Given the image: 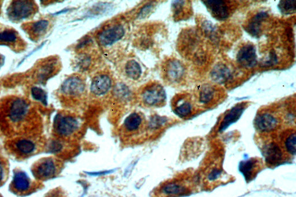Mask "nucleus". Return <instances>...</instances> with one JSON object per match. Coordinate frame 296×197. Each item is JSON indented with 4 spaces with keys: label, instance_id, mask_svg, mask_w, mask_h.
<instances>
[{
    "label": "nucleus",
    "instance_id": "obj_28",
    "mask_svg": "<svg viewBox=\"0 0 296 197\" xmlns=\"http://www.w3.org/2000/svg\"><path fill=\"white\" fill-rule=\"evenodd\" d=\"M16 148L22 154H30L35 149L34 143L26 139L20 140L16 143Z\"/></svg>",
    "mask_w": 296,
    "mask_h": 197
},
{
    "label": "nucleus",
    "instance_id": "obj_36",
    "mask_svg": "<svg viewBox=\"0 0 296 197\" xmlns=\"http://www.w3.org/2000/svg\"><path fill=\"white\" fill-rule=\"evenodd\" d=\"M222 172L219 169H215L212 170L208 176V179L209 181L214 182L215 180L218 179L221 175Z\"/></svg>",
    "mask_w": 296,
    "mask_h": 197
},
{
    "label": "nucleus",
    "instance_id": "obj_23",
    "mask_svg": "<svg viewBox=\"0 0 296 197\" xmlns=\"http://www.w3.org/2000/svg\"><path fill=\"white\" fill-rule=\"evenodd\" d=\"M142 124V118L141 115L137 113H133L125 119L123 126L127 133H134L141 128Z\"/></svg>",
    "mask_w": 296,
    "mask_h": 197
},
{
    "label": "nucleus",
    "instance_id": "obj_31",
    "mask_svg": "<svg viewBox=\"0 0 296 197\" xmlns=\"http://www.w3.org/2000/svg\"><path fill=\"white\" fill-rule=\"evenodd\" d=\"M286 149L288 153L294 155L296 153V135L294 133L291 134L286 139L285 142Z\"/></svg>",
    "mask_w": 296,
    "mask_h": 197
},
{
    "label": "nucleus",
    "instance_id": "obj_19",
    "mask_svg": "<svg viewBox=\"0 0 296 197\" xmlns=\"http://www.w3.org/2000/svg\"><path fill=\"white\" fill-rule=\"evenodd\" d=\"M190 191L189 187L183 182H169L162 187L160 193L164 196L174 197L182 196Z\"/></svg>",
    "mask_w": 296,
    "mask_h": 197
},
{
    "label": "nucleus",
    "instance_id": "obj_38",
    "mask_svg": "<svg viewBox=\"0 0 296 197\" xmlns=\"http://www.w3.org/2000/svg\"><path fill=\"white\" fill-rule=\"evenodd\" d=\"M114 170L96 172H86V174L91 176H100L112 173Z\"/></svg>",
    "mask_w": 296,
    "mask_h": 197
},
{
    "label": "nucleus",
    "instance_id": "obj_15",
    "mask_svg": "<svg viewBox=\"0 0 296 197\" xmlns=\"http://www.w3.org/2000/svg\"><path fill=\"white\" fill-rule=\"evenodd\" d=\"M49 22L47 20H41L39 21L27 23L23 25V29L32 40H39L44 36L48 30Z\"/></svg>",
    "mask_w": 296,
    "mask_h": 197
},
{
    "label": "nucleus",
    "instance_id": "obj_21",
    "mask_svg": "<svg viewBox=\"0 0 296 197\" xmlns=\"http://www.w3.org/2000/svg\"><path fill=\"white\" fill-rule=\"evenodd\" d=\"M56 167L52 159H47L39 164L35 174L40 179H48L53 177L56 174Z\"/></svg>",
    "mask_w": 296,
    "mask_h": 197
},
{
    "label": "nucleus",
    "instance_id": "obj_37",
    "mask_svg": "<svg viewBox=\"0 0 296 197\" xmlns=\"http://www.w3.org/2000/svg\"><path fill=\"white\" fill-rule=\"evenodd\" d=\"M61 149H62V146H61L59 142H53L51 143L50 149H50L52 153H56V152L61 150Z\"/></svg>",
    "mask_w": 296,
    "mask_h": 197
},
{
    "label": "nucleus",
    "instance_id": "obj_35",
    "mask_svg": "<svg viewBox=\"0 0 296 197\" xmlns=\"http://www.w3.org/2000/svg\"><path fill=\"white\" fill-rule=\"evenodd\" d=\"M154 6L152 4H147L144 7H143L140 12L139 13L138 17L139 18H144L150 13L153 10Z\"/></svg>",
    "mask_w": 296,
    "mask_h": 197
},
{
    "label": "nucleus",
    "instance_id": "obj_4",
    "mask_svg": "<svg viewBox=\"0 0 296 197\" xmlns=\"http://www.w3.org/2000/svg\"><path fill=\"white\" fill-rule=\"evenodd\" d=\"M55 132L61 137L71 136L79 129L80 122L77 119L69 115L58 114L53 124Z\"/></svg>",
    "mask_w": 296,
    "mask_h": 197
},
{
    "label": "nucleus",
    "instance_id": "obj_10",
    "mask_svg": "<svg viewBox=\"0 0 296 197\" xmlns=\"http://www.w3.org/2000/svg\"><path fill=\"white\" fill-rule=\"evenodd\" d=\"M213 18L219 21H224L229 17V8L224 1L204 0L201 2Z\"/></svg>",
    "mask_w": 296,
    "mask_h": 197
},
{
    "label": "nucleus",
    "instance_id": "obj_5",
    "mask_svg": "<svg viewBox=\"0 0 296 197\" xmlns=\"http://www.w3.org/2000/svg\"><path fill=\"white\" fill-rule=\"evenodd\" d=\"M164 79L171 83H178L183 79L185 67L181 61L176 59L167 60L162 68Z\"/></svg>",
    "mask_w": 296,
    "mask_h": 197
},
{
    "label": "nucleus",
    "instance_id": "obj_30",
    "mask_svg": "<svg viewBox=\"0 0 296 197\" xmlns=\"http://www.w3.org/2000/svg\"><path fill=\"white\" fill-rule=\"evenodd\" d=\"M31 95L34 100L41 102L45 106H47V94L42 88L36 87H32L31 88Z\"/></svg>",
    "mask_w": 296,
    "mask_h": 197
},
{
    "label": "nucleus",
    "instance_id": "obj_26",
    "mask_svg": "<svg viewBox=\"0 0 296 197\" xmlns=\"http://www.w3.org/2000/svg\"><path fill=\"white\" fill-rule=\"evenodd\" d=\"M215 90L209 85H204L199 92V101L201 104H208L214 98Z\"/></svg>",
    "mask_w": 296,
    "mask_h": 197
},
{
    "label": "nucleus",
    "instance_id": "obj_14",
    "mask_svg": "<svg viewBox=\"0 0 296 197\" xmlns=\"http://www.w3.org/2000/svg\"><path fill=\"white\" fill-rule=\"evenodd\" d=\"M269 14L267 12L261 11L253 16L244 28L248 34L254 38H258L262 31L263 23L269 18Z\"/></svg>",
    "mask_w": 296,
    "mask_h": 197
},
{
    "label": "nucleus",
    "instance_id": "obj_17",
    "mask_svg": "<svg viewBox=\"0 0 296 197\" xmlns=\"http://www.w3.org/2000/svg\"><path fill=\"white\" fill-rule=\"evenodd\" d=\"M259 168H260L259 160L251 158L241 161L240 163L239 169L241 173L244 176L246 181L248 182L255 178Z\"/></svg>",
    "mask_w": 296,
    "mask_h": 197
},
{
    "label": "nucleus",
    "instance_id": "obj_39",
    "mask_svg": "<svg viewBox=\"0 0 296 197\" xmlns=\"http://www.w3.org/2000/svg\"><path fill=\"white\" fill-rule=\"evenodd\" d=\"M3 178V168L0 163V182H2V180Z\"/></svg>",
    "mask_w": 296,
    "mask_h": 197
},
{
    "label": "nucleus",
    "instance_id": "obj_22",
    "mask_svg": "<svg viewBox=\"0 0 296 197\" xmlns=\"http://www.w3.org/2000/svg\"><path fill=\"white\" fill-rule=\"evenodd\" d=\"M192 109L191 103L184 97L176 98L173 104V112L180 118H184L190 116Z\"/></svg>",
    "mask_w": 296,
    "mask_h": 197
},
{
    "label": "nucleus",
    "instance_id": "obj_7",
    "mask_svg": "<svg viewBox=\"0 0 296 197\" xmlns=\"http://www.w3.org/2000/svg\"><path fill=\"white\" fill-rule=\"evenodd\" d=\"M59 63L55 57L47 59L40 63L34 72L35 79L40 83H45L58 71Z\"/></svg>",
    "mask_w": 296,
    "mask_h": 197
},
{
    "label": "nucleus",
    "instance_id": "obj_29",
    "mask_svg": "<svg viewBox=\"0 0 296 197\" xmlns=\"http://www.w3.org/2000/svg\"><path fill=\"white\" fill-rule=\"evenodd\" d=\"M295 1H281L278 8L283 15L293 14L295 12Z\"/></svg>",
    "mask_w": 296,
    "mask_h": 197
},
{
    "label": "nucleus",
    "instance_id": "obj_12",
    "mask_svg": "<svg viewBox=\"0 0 296 197\" xmlns=\"http://www.w3.org/2000/svg\"><path fill=\"white\" fill-rule=\"evenodd\" d=\"M246 103L242 102L233 107L226 114L220 123L219 132H224L229 127L236 122L243 114L246 108Z\"/></svg>",
    "mask_w": 296,
    "mask_h": 197
},
{
    "label": "nucleus",
    "instance_id": "obj_32",
    "mask_svg": "<svg viewBox=\"0 0 296 197\" xmlns=\"http://www.w3.org/2000/svg\"><path fill=\"white\" fill-rule=\"evenodd\" d=\"M167 121V118L165 117H161L155 115L152 117L149 123V127L151 129H156L160 128Z\"/></svg>",
    "mask_w": 296,
    "mask_h": 197
},
{
    "label": "nucleus",
    "instance_id": "obj_33",
    "mask_svg": "<svg viewBox=\"0 0 296 197\" xmlns=\"http://www.w3.org/2000/svg\"><path fill=\"white\" fill-rule=\"evenodd\" d=\"M278 62V56L276 52L272 50L270 52L269 56L262 62V67H270L277 64Z\"/></svg>",
    "mask_w": 296,
    "mask_h": 197
},
{
    "label": "nucleus",
    "instance_id": "obj_6",
    "mask_svg": "<svg viewBox=\"0 0 296 197\" xmlns=\"http://www.w3.org/2000/svg\"><path fill=\"white\" fill-rule=\"evenodd\" d=\"M125 34L124 27L122 24H117L106 28L97 35L98 43L102 46H110L121 40Z\"/></svg>",
    "mask_w": 296,
    "mask_h": 197
},
{
    "label": "nucleus",
    "instance_id": "obj_27",
    "mask_svg": "<svg viewBox=\"0 0 296 197\" xmlns=\"http://www.w3.org/2000/svg\"><path fill=\"white\" fill-rule=\"evenodd\" d=\"M203 30L209 39L212 41L217 40V28L211 21L205 20L201 25Z\"/></svg>",
    "mask_w": 296,
    "mask_h": 197
},
{
    "label": "nucleus",
    "instance_id": "obj_2",
    "mask_svg": "<svg viewBox=\"0 0 296 197\" xmlns=\"http://www.w3.org/2000/svg\"><path fill=\"white\" fill-rule=\"evenodd\" d=\"M142 101L146 106L159 107L165 103L167 95L161 84L152 83L147 84L141 92Z\"/></svg>",
    "mask_w": 296,
    "mask_h": 197
},
{
    "label": "nucleus",
    "instance_id": "obj_34",
    "mask_svg": "<svg viewBox=\"0 0 296 197\" xmlns=\"http://www.w3.org/2000/svg\"><path fill=\"white\" fill-rule=\"evenodd\" d=\"M184 3L185 2L184 1H174L172 2V7L174 11L175 18L178 17L183 12Z\"/></svg>",
    "mask_w": 296,
    "mask_h": 197
},
{
    "label": "nucleus",
    "instance_id": "obj_8",
    "mask_svg": "<svg viewBox=\"0 0 296 197\" xmlns=\"http://www.w3.org/2000/svg\"><path fill=\"white\" fill-rule=\"evenodd\" d=\"M0 45L7 46L16 52L24 50L26 44L14 28L6 27L0 30Z\"/></svg>",
    "mask_w": 296,
    "mask_h": 197
},
{
    "label": "nucleus",
    "instance_id": "obj_16",
    "mask_svg": "<svg viewBox=\"0 0 296 197\" xmlns=\"http://www.w3.org/2000/svg\"><path fill=\"white\" fill-rule=\"evenodd\" d=\"M112 85V81L108 75H99L94 77L92 81L90 90L94 95L101 96L107 93Z\"/></svg>",
    "mask_w": 296,
    "mask_h": 197
},
{
    "label": "nucleus",
    "instance_id": "obj_40",
    "mask_svg": "<svg viewBox=\"0 0 296 197\" xmlns=\"http://www.w3.org/2000/svg\"><path fill=\"white\" fill-rule=\"evenodd\" d=\"M68 10H68V9L67 10V9L66 10H64L63 11H60L59 12H57V13L55 14V15H59V14H62V13H64V12H67Z\"/></svg>",
    "mask_w": 296,
    "mask_h": 197
},
{
    "label": "nucleus",
    "instance_id": "obj_41",
    "mask_svg": "<svg viewBox=\"0 0 296 197\" xmlns=\"http://www.w3.org/2000/svg\"><path fill=\"white\" fill-rule=\"evenodd\" d=\"M2 61V58L1 55H0V65H1Z\"/></svg>",
    "mask_w": 296,
    "mask_h": 197
},
{
    "label": "nucleus",
    "instance_id": "obj_3",
    "mask_svg": "<svg viewBox=\"0 0 296 197\" xmlns=\"http://www.w3.org/2000/svg\"><path fill=\"white\" fill-rule=\"evenodd\" d=\"M30 111V106L26 101L22 98H15L8 105L6 115L12 124H19L26 120Z\"/></svg>",
    "mask_w": 296,
    "mask_h": 197
},
{
    "label": "nucleus",
    "instance_id": "obj_20",
    "mask_svg": "<svg viewBox=\"0 0 296 197\" xmlns=\"http://www.w3.org/2000/svg\"><path fill=\"white\" fill-rule=\"evenodd\" d=\"M210 76L215 83L223 84L231 79L232 72L229 68L224 63H218L212 69Z\"/></svg>",
    "mask_w": 296,
    "mask_h": 197
},
{
    "label": "nucleus",
    "instance_id": "obj_1",
    "mask_svg": "<svg viewBox=\"0 0 296 197\" xmlns=\"http://www.w3.org/2000/svg\"><path fill=\"white\" fill-rule=\"evenodd\" d=\"M38 9L32 1H14L7 10L8 18L11 21L20 22L33 16Z\"/></svg>",
    "mask_w": 296,
    "mask_h": 197
},
{
    "label": "nucleus",
    "instance_id": "obj_18",
    "mask_svg": "<svg viewBox=\"0 0 296 197\" xmlns=\"http://www.w3.org/2000/svg\"><path fill=\"white\" fill-rule=\"evenodd\" d=\"M266 162L270 166H277L282 161L283 153L281 148L274 142L270 143L265 150Z\"/></svg>",
    "mask_w": 296,
    "mask_h": 197
},
{
    "label": "nucleus",
    "instance_id": "obj_24",
    "mask_svg": "<svg viewBox=\"0 0 296 197\" xmlns=\"http://www.w3.org/2000/svg\"><path fill=\"white\" fill-rule=\"evenodd\" d=\"M13 183L15 189L20 192L27 191L30 186V179L23 172L15 173Z\"/></svg>",
    "mask_w": 296,
    "mask_h": 197
},
{
    "label": "nucleus",
    "instance_id": "obj_13",
    "mask_svg": "<svg viewBox=\"0 0 296 197\" xmlns=\"http://www.w3.org/2000/svg\"><path fill=\"white\" fill-rule=\"evenodd\" d=\"M254 125L261 133L271 132L277 128L278 121L273 115L268 113L258 114L254 119Z\"/></svg>",
    "mask_w": 296,
    "mask_h": 197
},
{
    "label": "nucleus",
    "instance_id": "obj_25",
    "mask_svg": "<svg viewBox=\"0 0 296 197\" xmlns=\"http://www.w3.org/2000/svg\"><path fill=\"white\" fill-rule=\"evenodd\" d=\"M125 71L127 76L133 80H138L142 75L141 65L134 60L127 61L125 67Z\"/></svg>",
    "mask_w": 296,
    "mask_h": 197
},
{
    "label": "nucleus",
    "instance_id": "obj_11",
    "mask_svg": "<svg viewBox=\"0 0 296 197\" xmlns=\"http://www.w3.org/2000/svg\"><path fill=\"white\" fill-rule=\"evenodd\" d=\"M85 81L79 76H73L65 80L61 86V91L69 96H79L85 91Z\"/></svg>",
    "mask_w": 296,
    "mask_h": 197
},
{
    "label": "nucleus",
    "instance_id": "obj_9",
    "mask_svg": "<svg viewBox=\"0 0 296 197\" xmlns=\"http://www.w3.org/2000/svg\"><path fill=\"white\" fill-rule=\"evenodd\" d=\"M236 58L242 67L247 69L255 67L257 64L255 47L252 44L245 45L238 52Z\"/></svg>",
    "mask_w": 296,
    "mask_h": 197
}]
</instances>
